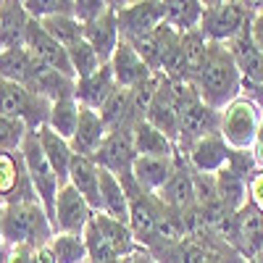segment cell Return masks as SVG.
<instances>
[{"label": "cell", "instance_id": "1", "mask_svg": "<svg viewBox=\"0 0 263 263\" xmlns=\"http://www.w3.org/2000/svg\"><path fill=\"white\" fill-rule=\"evenodd\" d=\"M195 84H197V92H200L203 103L216 108V111H224L232 100L242 95V74H239L227 45L208 42L205 61L195 77Z\"/></svg>", "mask_w": 263, "mask_h": 263}, {"label": "cell", "instance_id": "2", "mask_svg": "<svg viewBox=\"0 0 263 263\" xmlns=\"http://www.w3.org/2000/svg\"><path fill=\"white\" fill-rule=\"evenodd\" d=\"M55 229L40 200L11 203L0 211V242L6 248H45Z\"/></svg>", "mask_w": 263, "mask_h": 263}, {"label": "cell", "instance_id": "3", "mask_svg": "<svg viewBox=\"0 0 263 263\" xmlns=\"http://www.w3.org/2000/svg\"><path fill=\"white\" fill-rule=\"evenodd\" d=\"M260 3H237V0H218V3H203V21H200V32L205 34L208 42H229L242 32L250 21L253 13L258 11Z\"/></svg>", "mask_w": 263, "mask_h": 263}, {"label": "cell", "instance_id": "4", "mask_svg": "<svg viewBox=\"0 0 263 263\" xmlns=\"http://www.w3.org/2000/svg\"><path fill=\"white\" fill-rule=\"evenodd\" d=\"M263 124V111L245 95L232 100L221 111V137L234 153H250Z\"/></svg>", "mask_w": 263, "mask_h": 263}, {"label": "cell", "instance_id": "5", "mask_svg": "<svg viewBox=\"0 0 263 263\" xmlns=\"http://www.w3.org/2000/svg\"><path fill=\"white\" fill-rule=\"evenodd\" d=\"M18 153H21V158H24V166H27V174H29V182H32L37 197H40V203H42V208L48 211L50 221H53L55 197H58V190H61L63 184H61V179H58L55 168L50 166V161H48V156H45V150H42V145H40L37 132H29Z\"/></svg>", "mask_w": 263, "mask_h": 263}, {"label": "cell", "instance_id": "6", "mask_svg": "<svg viewBox=\"0 0 263 263\" xmlns=\"http://www.w3.org/2000/svg\"><path fill=\"white\" fill-rule=\"evenodd\" d=\"M114 6H116L121 40H126V42L147 37L150 32H156L166 18V8L158 0H145V3H114Z\"/></svg>", "mask_w": 263, "mask_h": 263}, {"label": "cell", "instance_id": "7", "mask_svg": "<svg viewBox=\"0 0 263 263\" xmlns=\"http://www.w3.org/2000/svg\"><path fill=\"white\" fill-rule=\"evenodd\" d=\"M92 216H95L92 205L71 184H63L58 190L55 211H53V229L58 234H84Z\"/></svg>", "mask_w": 263, "mask_h": 263}, {"label": "cell", "instance_id": "8", "mask_svg": "<svg viewBox=\"0 0 263 263\" xmlns=\"http://www.w3.org/2000/svg\"><path fill=\"white\" fill-rule=\"evenodd\" d=\"M27 200H40V197L29 182L21 153H0V203L11 205Z\"/></svg>", "mask_w": 263, "mask_h": 263}, {"label": "cell", "instance_id": "9", "mask_svg": "<svg viewBox=\"0 0 263 263\" xmlns=\"http://www.w3.org/2000/svg\"><path fill=\"white\" fill-rule=\"evenodd\" d=\"M24 48L42 63V66H48V69L63 74V77H69V79H77L74 69H71V58H69V50H66L61 42H55L45 29H42L40 21H29V27H27V40H24Z\"/></svg>", "mask_w": 263, "mask_h": 263}, {"label": "cell", "instance_id": "10", "mask_svg": "<svg viewBox=\"0 0 263 263\" xmlns=\"http://www.w3.org/2000/svg\"><path fill=\"white\" fill-rule=\"evenodd\" d=\"M137 158V150H135V140H132V132H108L105 142L100 145V150L95 153V163L105 171L116 174V177H126L132 174V166H135Z\"/></svg>", "mask_w": 263, "mask_h": 263}, {"label": "cell", "instance_id": "11", "mask_svg": "<svg viewBox=\"0 0 263 263\" xmlns=\"http://www.w3.org/2000/svg\"><path fill=\"white\" fill-rule=\"evenodd\" d=\"M182 156L187 158V163L192 166L195 174H218L221 168L229 166V158H232V150L229 145L224 142L221 132L216 135H208L203 140L192 142Z\"/></svg>", "mask_w": 263, "mask_h": 263}, {"label": "cell", "instance_id": "12", "mask_svg": "<svg viewBox=\"0 0 263 263\" xmlns=\"http://www.w3.org/2000/svg\"><path fill=\"white\" fill-rule=\"evenodd\" d=\"M216 132H221V111H216V108L205 105L203 100H197L195 105H190L187 111L182 114L177 150L184 153L192 142L203 140L208 135H216Z\"/></svg>", "mask_w": 263, "mask_h": 263}, {"label": "cell", "instance_id": "13", "mask_svg": "<svg viewBox=\"0 0 263 263\" xmlns=\"http://www.w3.org/2000/svg\"><path fill=\"white\" fill-rule=\"evenodd\" d=\"M156 197L163 205H168L174 211H182V213H187L197 205V200H195V171L182 153H177V168H174L171 179L163 184V190Z\"/></svg>", "mask_w": 263, "mask_h": 263}, {"label": "cell", "instance_id": "14", "mask_svg": "<svg viewBox=\"0 0 263 263\" xmlns=\"http://www.w3.org/2000/svg\"><path fill=\"white\" fill-rule=\"evenodd\" d=\"M111 71L116 77V84L121 87V90H135V87L145 84L156 71H150V66L142 61V55L129 45L126 40L119 42V48L111 58Z\"/></svg>", "mask_w": 263, "mask_h": 263}, {"label": "cell", "instance_id": "15", "mask_svg": "<svg viewBox=\"0 0 263 263\" xmlns=\"http://www.w3.org/2000/svg\"><path fill=\"white\" fill-rule=\"evenodd\" d=\"M84 40L90 42L95 48V53L100 55L103 63H111L119 42H121V32H119V18H116V6L108 3V11L90 21V24H84Z\"/></svg>", "mask_w": 263, "mask_h": 263}, {"label": "cell", "instance_id": "16", "mask_svg": "<svg viewBox=\"0 0 263 263\" xmlns=\"http://www.w3.org/2000/svg\"><path fill=\"white\" fill-rule=\"evenodd\" d=\"M227 48H229V53H232V58L237 63L239 74H242V82L263 84V53H260V48L255 45V40H253L250 24L239 32Z\"/></svg>", "mask_w": 263, "mask_h": 263}, {"label": "cell", "instance_id": "17", "mask_svg": "<svg viewBox=\"0 0 263 263\" xmlns=\"http://www.w3.org/2000/svg\"><path fill=\"white\" fill-rule=\"evenodd\" d=\"M145 121H150L156 129H161L163 135L177 145L179 142V126H182V116H179V108L174 105V98H171V87H168V79L163 77V82L158 84L156 90V98H153L150 108H147V116Z\"/></svg>", "mask_w": 263, "mask_h": 263}, {"label": "cell", "instance_id": "18", "mask_svg": "<svg viewBox=\"0 0 263 263\" xmlns=\"http://www.w3.org/2000/svg\"><path fill=\"white\" fill-rule=\"evenodd\" d=\"M108 137V126L103 121V116L92 108H79V124H77V135L71 137V150L77 156L84 158H95V153L100 150V145Z\"/></svg>", "mask_w": 263, "mask_h": 263}, {"label": "cell", "instance_id": "19", "mask_svg": "<svg viewBox=\"0 0 263 263\" xmlns=\"http://www.w3.org/2000/svg\"><path fill=\"white\" fill-rule=\"evenodd\" d=\"M116 90H119L116 77H114V71H111V66L105 63L98 74L77 82V103L84 105V108H92V111L100 114L103 105L108 103V98H111Z\"/></svg>", "mask_w": 263, "mask_h": 263}, {"label": "cell", "instance_id": "20", "mask_svg": "<svg viewBox=\"0 0 263 263\" xmlns=\"http://www.w3.org/2000/svg\"><path fill=\"white\" fill-rule=\"evenodd\" d=\"M87 203L92 205V211H100V166L92 158H84L74 153V161L69 168V182Z\"/></svg>", "mask_w": 263, "mask_h": 263}, {"label": "cell", "instance_id": "21", "mask_svg": "<svg viewBox=\"0 0 263 263\" xmlns=\"http://www.w3.org/2000/svg\"><path fill=\"white\" fill-rule=\"evenodd\" d=\"M29 21L32 18L21 0H3V6H0V45H3V50L24 48Z\"/></svg>", "mask_w": 263, "mask_h": 263}, {"label": "cell", "instance_id": "22", "mask_svg": "<svg viewBox=\"0 0 263 263\" xmlns=\"http://www.w3.org/2000/svg\"><path fill=\"white\" fill-rule=\"evenodd\" d=\"M174 168H177V156L174 158H145V156H137L135 166H132V177H135V182L145 192L158 195L163 190V184L171 179Z\"/></svg>", "mask_w": 263, "mask_h": 263}, {"label": "cell", "instance_id": "23", "mask_svg": "<svg viewBox=\"0 0 263 263\" xmlns=\"http://www.w3.org/2000/svg\"><path fill=\"white\" fill-rule=\"evenodd\" d=\"M92 224H95V229L105 237V242L114 248V253H116L121 260H126V258H132L135 253L142 250L140 242L135 239V234H132V227H129V224L116 221V218L105 216V213H100V211L92 216Z\"/></svg>", "mask_w": 263, "mask_h": 263}, {"label": "cell", "instance_id": "24", "mask_svg": "<svg viewBox=\"0 0 263 263\" xmlns=\"http://www.w3.org/2000/svg\"><path fill=\"white\" fill-rule=\"evenodd\" d=\"M40 61L27 50V48H6L0 50V79L3 82H16L29 87L34 74L40 71Z\"/></svg>", "mask_w": 263, "mask_h": 263}, {"label": "cell", "instance_id": "25", "mask_svg": "<svg viewBox=\"0 0 263 263\" xmlns=\"http://www.w3.org/2000/svg\"><path fill=\"white\" fill-rule=\"evenodd\" d=\"M100 213L129 224V195L116 174L100 168Z\"/></svg>", "mask_w": 263, "mask_h": 263}, {"label": "cell", "instance_id": "26", "mask_svg": "<svg viewBox=\"0 0 263 263\" xmlns=\"http://www.w3.org/2000/svg\"><path fill=\"white\" fill-rule=\"evenodd\" d=\"M132 140H135V150L137 156L145 158H174L177 156V145H174L161 129H156L150 121H140L132 129Z\"/></svg>", "mask_w": 263, "mask_h": 263}, {"label": "cell", "instance_id": "27", "mask_svg": "<svg viewBox=\"0 0 263 263\" xmlns=\"http://www.w3.org/2000/svg\"><path fill=\"white\" fill-rule=\"evenodd\" d=\"M37 137H40V145H42V150H45V156H48L50 166L55 168L61 184H66V182H69L71 161H74V150H71L69 140L58 137L50 126H42V129L37 132Z\"/></svg>", "mask_w": 263, "mask_h": 263}, {"label": "cell", "instance_id": "28", "mask_svg": "<svg viewBox=\"0 0 263 263\" xmlns=\"http://www.w3.org/2000/svg\"><path fill=\"white\" fill-rule=\"evenodd\" d=\"M216 177V192L221 197V203L227 205L229 213H239L248 205V179L239 177L237 171H232L229 166L221 168Z\"/></svg>", "mask_w": 263, "mask_h": 263}, {"label": "cell", "instance_id": "29", "mask_svg": "<svg viewBox=\"0 0 263 263\" xmlns=\"http://www.w3.org/2000/svg\"><path fill=\"white\" fill-rule=\"evenodd\" d=\"M166 24L171 29H177L179 34H187L192 29H200L203 21V3L197 0H166Z\"/></svg>", "mask_w": 263, "mask_h": 263}, {"label": "cell", "instance_id": "30", "mask_svg": "<svg viewBox=\"0 0 263 263\" xmlns=\"http://www.w3.org/2000/svg\"><path fill=\"white\" fill-rule=\"evenodd\" d=\"M79 108L82 105L77 103V98L55 100L50 105V116H48V124L45 126H50L58 137L71 142V137L77 135V124H79Z\"/></svg>", "mask_w": 263, "mask_h": 263}, {"label": "cell", "instance_id": "31", "mask_svg": "<svg viewBox=\"0 0 263 263\" xmlns=\"http://www.w3.org/2000/svg\"><path fill=\"white\" fill-rule=\"evenodd\" d=\"M37 21V18H34ZM42 29H45L55 42H61L63 48L77 45L79 40H84V24L74 16V13H63V16H50L40 21Z\"/></svg>", "mask_w": 263, "mask_h": 263}, {"label": "cell", "instance_id": "32", "mask_svg": "<svg viewBox=\"0 0 263 263\" xmlns=\"http://www.w3.org/2000/svg\"><path fill=\"white\" fill-rule=\"evenodd\" d=\"M58 263H87V242L84 234H53L48 242Z\"/></svg>", "mask_w": 263, "mask_h": 263}, {"label": "cell", "instance_id": "33", "mask_svg": "<svg viewBox=\"0 0 263 263\" xmlns=\"http://www.w3.org/2000/svg\"><path fill=\"white\" fill-rule=\"evenodd\" d=\"M66 50H69L71 69H74V74H77V82H79V79H87V77H92V74H98L103 66H105V63L100 61V55L95 53V48H92L87 40H79L77 45L66 48Z\"/></svg>", "mask_w": 263, "mask_h": 263}, {"label": "cell", "instance_id": "34", "mask_svg": "<svg viewBox=\"0 0 263 263\" xmlns=\"http://www.w3.org/2000/svg\"><path fill=\"white\" fill-rule=\"evenodd\" d=\"M205 50H208V40L200 29H192L187 34H182V55H184V63H187V77L190 82H195L197 71L205 61Z\"/></svg>", "mask_w": 263, "mask_h": 263}, {"label": "cell", "instance_id": "35", "mask_svg": "<svg viewBox=\"0 0 263 263\" xmlns=\"http://www.w3.org/2000/svg\"><path fill=\"white\" fill-rule=\"evenodd\" d=\"M29 135L24 121L0 116V153H18Z\"/></svg>", "mask_w": 263, "mask_h": 263}, {"label": "cell", "instance_id": "36", "mask_svg": "<svg viewBox=\"0 0 263 263\" xmlns=\"http://www.w3.org/2000/svg\"><path fill=\"white\" fill-rule=\"evenodd\" d=\"M29 13V18H50V16H63L74 13V0H21Z\"/></svg>", "mask_w": 263, "mask_h": 263}, {"label": "cell", "instance_id": "37", "mask_svg": "<svg viewBox=\"0 0 263 263\" xmlns=\"http://www.w3.org/2000/svg\"><path fill=\"white\" fill-rule=\"evenodd\" d=\"M108 11V0H74V16L82 24H90V21L100 18Z\"/></svg>", "mask_w": 263, "mask_h": 263}, {"label": "cell", "instance_id": "38", "mask_svg": "<svg viewBox=\"0 0 263 263\" xmlns=\"http://www.w3.org/2000/svg\"><path fill=\"white\" fill-rule=\"evenodd\" d=\"M248 203H253L258 211H263V171L248 182Z\"/></svg>", "mask_w": 263, "mask_h": 263}, {"label": "cell", "instance_id": "39", "mask_svg": "<svg viewBox=\"0 0 263 263\" xmlns=\"http://www.w3.org/2000/svg\"><path fill=\"white\" fill-rule=\"evenodd\" d=\"M250 32H253V40H255V45L260 48L263 53V3L258 6V11L253 13V21H250Z\"/></svg>", "mask_w": 263, "mask_h": 263}, {"label": "cell", "instance_id": "40", "mask_svg": "<svg viewBox=\"0 0 263 263\" xmlns=\"http://www.w3.org/2000/svg\"><path fill=\"white\" fill-rule=\"evenodd\" d=\"M32 248H6L3 263H32Z\"/></svg>", "mask_w": 263, "mask_h": 263}, {"label": "cell", "instance_id": "41", "mask_svg": "<svg viewBox=\"0 0 263 263\" xmlns=\"http://www.w3.org/2000/svg\"><path fill=\"white\" fill-rule=\"evenodd\" d=\"M32 263H58V260H55L53 250L45 245V248H37V250L32 253Z\"/></svg>", "mask_w": 263, "mask_h": 263}, {"label": "cell", "instance_id": "42", "mask_svg": "<svg viewBox=\"0 0 263 263\" xmlns=\"http://www.w3.org/2000/svg\"><path fill=\"white\" fill-rule=\"evenodd\" d=\"M253 153V161H255V168L263 171V142H255V147L250 150Z\"/></svg>", "mask_w": 263, "mask_h": 263}, {"label": "cell", "instance_id": "43", "mask_svg": "<svg viewBox=\"0 0 263 263\" xmlns=\"http://www.w3.org/2000/svg\"><path fill=\"white\" fill-rule=\"evenodd\" d=\"M137 260H140V263H156V258H153V255H150V253H147L145 248H142V250L137 253Z\"/></svg>", "mask_w": 263, "mask_h": 263}, {"label": "cell", "instance_id": "44", "mask_svg": "<svg viewBox=\"0 0 263 263\" xmlns=\"http://www.w3.org/2000/svg\"><path fill=\"white\" fill-rule=\"evenodd\" d=\"M124 263H140V260H137V253H135V255H132V258H126Z\"/></svg>", "mask_w": 263, "mask_h": 263}, {"label": "cell", "instance_id": "45", "mask_svg": "<svg viewBox=\"0 0 263 263\" xmlns=\"http://www.w3.org/2000/svg\"><path fill=\"white\" fill-rule=\"evenodd\" d=\"M248 263H263V253H260L258 258H253V260H248Z\"/></svg>", "mask_w": 263, "mask_h": 263}, {"label": "cell", "instance_id": "46", "mask_svg": "<svg viewBox=\"0 0 263 263\" xmlns=\"http://www.w3.org/2000/svg\"><path fill=\"white\" fill-rule=\"evenodd\" d=\"M0 211H3V203H0ZM0 253H3V242H0Z\"/></svg>", "mask_w": 263, "mask_h": 263}, {"label": "cell", "instance_id": "47", "mask_svg": "<svg viewBox=\"0 0 263 263\" xmlns=\"http://www.w3.org/2000/svg\"><path fill=\"white\" fill-rule=\"evenodd\" d=\"M3 84H6V82H3V79H0V92H3Z\"/></svg>", "mask_w": 263, "mask_h": 263}, {"label": "cell", "instance_id": "48", "mask_svg": "<svg viewBox=\"0 0 263 263\" xmlns=\"http://www.w3.org/2000/svg\"><path fill=\"white\" fill-rule=\"evenodd\" d=\"M0 6H3V0H0Z\"/></svg>", "mask_w": 263, "mask_h": 263}]
</instances>
